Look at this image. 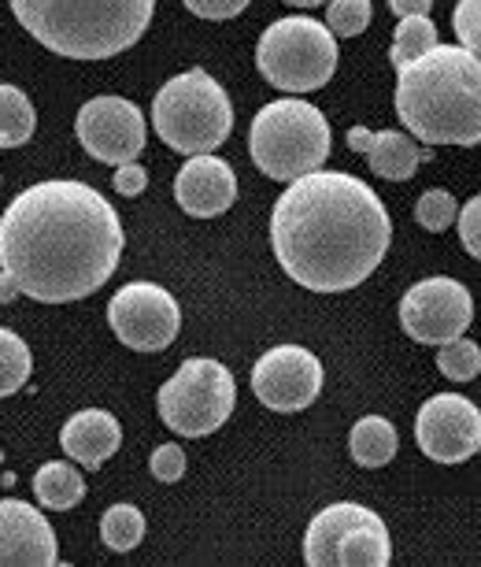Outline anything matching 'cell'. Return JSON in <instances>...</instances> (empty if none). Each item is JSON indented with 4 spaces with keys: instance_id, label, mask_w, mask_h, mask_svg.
<instances>
[{
    "instance_id": "1",
    "label": "cell",
    "mask_w": 481,
    "mask_h": 567,
    "mask_svg": "<svg viewBox=\"0 0 481 567\" xmlns=\"http://www.w3.org/2000/svg\"><path fill=\"white\" fill-rule=\"evenodd\" d=\"M119 256L123 223L108 197L85 182H38L0 216V271L30 301H82L115 275Z\"/></svg>"
},
{
    "instance_id": "2",
    "label": "cell",
    "mask_w": 481,
    "mask_h": 567,
    "mask_svg": "<svg viewBox=\"0 0 481 567\" xmlns=\"http://www.w3.org/2000/svg\"><path fill=\"white\" fill-rule=\"evenodd\" d=\"M393 219L381 197L345 171L293 178L271 212V245L282 271L315 293H345L381 267Z\"/></svg>"
},
{
    "instance_id": "3",
    "label": "cell",
    "mask_w": 481,
    "mask_h": 567,
    "mask_svg": "<svg viewBox=\"0 0 481 567\" xmlns=\"http://www.w3.org/2000/svg\"><path fill=\"white\" fill-rule=\"evenodd\" d=\"M397 115L422 145L481 142V60L459 45H433L397 68Z\"/></svg>"
},
{
    "instance_id": "4",
    "label": "cell",
    "mask_w": 481,
    "mask_h": 567,
    "mask_svg": "<svg viewBox=\"0 0 481 567\" xmlns=\"http://www.w3.org/2000/svg\"><path fill=\"white\" fill-rule=\"evenodd\" d=\"M34 41L67 60H112L142 41L156 0H12Z\"/></svg>"
},
{
    "instance_id": "5",
    "label": "cell",
    "mask_w": 481,
    "mask_h": 567,
    "mask_svg": "<svg viewBox=\"0 0 481 567\" xmlns=\"http://www.w3.org/2000/svg\"><path fill=\"white\" fill-rule=\"evenodd\" d=\"M330 142H334V134H330L326 115L315 104L296 97L263 104L249 131L252 164L278 182H293L307 171L323 167L330 156Z\"/></svg>"
},
{
    "instance_id": "6",
    "label": "cell",
    "mask_w": 481,
    "mask_h": 567,
    "mask_svg": "<svg viewBox=\"0 0 481 567\" xmlns=\"http://www.w3.org/2000/svg\"><path fill=\"white\" fill-rule=\"evenodd\" d=\"M156 134L181 156L219 148L233 131V104L208 71L192 68L175 74L153 101Z\"/></svg>"
},
{
    "instance_id": "7",
    "label": "cell",
    "mask_w": 481,
    "mask_h": 567,
    "mask_svg": "<svg viewBox=\"0 0 481 567\" xmlns=\"http://www.w3.org/2000/svg\"><path fill=\"white\" fill-rule=\"evenodd\" d=\"M255 68L282 93H315L337 71V41L307 16L278 19L255 45Z\"/></svg>"
},
{
    "instance_id": "8",
    "label": "cell",
    "mask_w": 481,
    "mask_h": 567,
    "mask_svg": "<svg viewBox=\"0 0 481 567\" xmlns=\"http://www.w3.org/2000/svg\"><path fill=\"white\" fill-rule=\"evenodd\" d=\"M159 420L181 437L216 434L238 409V382L227 363L192 357L159 386Z\"/></svg>"
},
{
    "instance_id": "9",
    "label": "cell",
    "mask_w": 481,
    "mask_h": 567,
    "mask_svg": "<svg viewBox=\"0 0 481 567\" xmlns=\"http://www.w3.org/2000/svg\"><path fill=\"white\" fill-rule=\"evenodd\" d=\"M470 323H474V301L456 278H422L400 301V327L419 346H445V341L467 334Z\"/></svg>"
},
{
    "instance_id": "10",
    "label": "cell",
    "mask_w": 481,
    "mask_h": 567,
    "mask_svg": "<svg viewBox=\"0 0 481 567\" xmlns=\"http://www.w3.org/2000/svg\"><path fill=\"white\" fill-rule=\"evenodd\" d=\"M108 327L126 349L159 352L178 338V301L156 282H130L108 301Z\"/></svg>"
},
{
    "instance_id": "11",
    "label": "cell",
    "mask_w": 481,
    "mask_h": 567,
    "mask_svg": "<svg viewBox=\"0 0 481 567\" xmlns=\"http://www.w3.org/2000/svg\"><path fill=\"white\" fill-rule=\"evenodd\" d=\"M82 148L101 164H130L145 153V115L126 97H93L79 109L74 120Z\"/></svg>"
},
{
    "instance_id": "12",
    "label": "cell",
    "mask_w": 481,
    "mask_h": 567,
    "mask_svg": "<svg viewBox=\"0 0 481 567\" xmlns=\"http://www.w3.org/2000/svg\"><path fill=\"white\" fill-rule=\"evenodd\" d=\"M252 393L271 412H304L323 393V363L304 346H278L255 360Z\"/></svg>"
},
{
    "instance_id": "13",
    "label": "cell",
    "mask_w": 481,
    "mask_h": 567,
    "mask_svg": "<svg viewBox=\"0 0 481 567\" xmlns=\"http://www.w3.org/2000/svg\"><path fill=\"white\" fill-rule=\"evenodd\" d=\"M415 442L437 464H463L481 449V412L463 393H437L415 415Z\"/></svg>"
},
{
    "instance_id": "14",
    "label": "cell",
    "mask_w": 481,
    "mask_h": 567,
    "mask_svg": "<svg viewBox=\"0 0 481 567\" xmlns=\"http://www.w3.org/2000/svg\"><path fill=\"white\" fill-rule=\"evenodd\" d=\"M175 200L192 219H216L238 200V175L227 159L211 153L189 156V164L175 178Z\"/></svg>"
},
{
    "instance_id": "15",
    "label": "cell",
    "mask_w": 481,
    "mask_h": 567,
    "mask_svg": "<svg viewBox=\"0 0 481 567\" xmlns=\"http://www.w3.org/2000/svg\"><path fill=\"white\" fill-rule=\"evenodd\" d=\"M0 564L52 567L60 564V545L49 519L34 505L15 497L0 501Z\"/></svg>"
},
{
    "instance_id": "16",
    "label": "cell",
    "mask_w": 481,
    "mask_h": 567,
    "mask_svg": "<svg viewBox=\"0 0 481 567\" xmlns=\"http://www.w3.org/2000/svg\"><path fill=\"white\" fill-rule=\"evenodd\" d=\"M348 148H352V153L367 156L374 175L389 178V182L415 178V171H419L422 159H430V148H419L408 134H400V131L374 134V131H367V126H352Z\"/></svg>"
},
{
    "instance_id": "17",
    "label": "cell",
    "mask_w": 481,
    "mask_h": 567,
    "mask_svg": "<svg viewBox=\"0 0 481 567\" xmlns=\"http://www.w3.org/2000/svg\"><path fill=\"white\" fill-rule=\"evenodd\" d=\"M60 445L74 464H82L85 471H96L112 453H119L123 445V426L115 423L112 412L104 409H85L74 412L60 431Z\"/></svg>"
},
{
    "instance_id": "18",
    "label": "cell",
    "mask_w": 481,
    "mask_h": 567,
    "mask_svg": "<svg viewBox=\"0 0 481 567\" xmlns=\"http://www.w3.org/2000/svg\"><path fill=\"white\" fill-rule=\"evenodd\" d=\"M370 519H381V516H378V512H370L367 505H352V501H341V505L323 508L312 519L307 534H304V560L312 564V567L334 564L337 542L345 538L352 527H359V523H370Z\"/></svg>"
},
{
    "instance_id": "19",
    "label": "cell",
    "mask_w": 481,
    "mask_h": 567,
    "mask_svg": "<svg viewBox=\"0 0 481 567\" xmlns=\"http://www.w3.org/2000/svg\"><path fill=\"white\" fill-rule=\"evenodd\" d=\"M389 560H393V545H389V530H385L381 519H370V523L352 527L334 549L337 567H352V564L356 567H385Z\"/></svg>"
},
{
    "instance_id": "20",
    "label": "cell",
    "mask_w": 481,
    "mask_h": 567,
    "mask_svg": "<svg viewBox=\"0 0 481 567\" xmlns=\"http://www.w3.org/2000/svg\"><path fill=\"white\" fill-rule=\"evenodd\" d=\"M397 445H400L397 426L389 420H381V415H363L348 434V453L359 467L389 464V460L397 456Z\"/></svg>"
},
{
    "instance_id": "21",
    "label": "cell",
    "mask_w": 481,
    "mask_h": 567,
    "mask_svg": "<svg viewBox=\"0 0 481 567\" xmlns=\"http://www.w3.org/2000/svg\"><path fill=\"white\" fill-rule=\"evenodd\" d=\"M34 497L52 512H67L85 497V478L79 475L74 464H56V460H49V464H41L34 475Z\"/></svg>"
},
{
    "instance_id": "22",
    "label": "cell",
    "mask_w": 481,
    "mask_h": 567,
    "mask_svg": "<svg viewBox=\"0 0 481 567\" xmlns=\"http://www.w3.org/2000/svg\"><path fill=\"white\" fill-rule=\"evenodd\" d=\"M34 104L15 85H0V148H19L34 137Z\"/></svg>"
},
{
    "instance_id": "23",
    "label": "cell",
    "mask_w": 481,
    "mask_h": 567,
    "mask_svg": "<svg viewBox=\"0 0 481 567\" xmlns=\"http://www.w3.org/2000/svg\"><path fill=\"white\" fill-rule=\"evenodd\" d=\"M30 371H34V360H30L27 341L15 334V330L0 327V398H12L30 382Z\"/></svg>"
},
{
    "instance_id": "24",
    "label": "cell",
    "mask_w": 481,
    "mask_h": 567,
    "mask_svg": "<svg viewBox=\"0 0 481 567\" xmlns=\"http://www.w3.org/2000/svg\"><path fill=\"white\" fill-rule=\"evenodd\" d=\"M145 538V516L134 505H112L101 516V542L115 553H130Z\"/></svg>"
},
{
    "instance_id": "25",
    "label": "cell",
    "mask_w": 481,
    "mask_h": 567,
    "mask_svg": "<svg viewBox=\"0 0 481 567\" xmlns=\"http://www.w3.org/2000/svg\"><path fill=\"white\" fill-rule=\"evenodd\" d=\"M433 45H441V41H437L433 19L430 16H408V19H400V27H397L389 60H393V68H404V63L419 60L422 52H430Z\"/></svg>"
},
{
    "instance_id": "26",
    "label": "cell",
    "mask_w": 481,
    "mask_h": 567,
    "mask_svg": "<svg viewBox=\"0 0 481 567\" xmlns=\"http://www.w3.org/2000/svg\"><path fill=\"white\" fill-rule=\"evenodd\" d=\"M437 368H441L445 379L470 382L481 371V349L470 338L459 334L452 341H445V346H437Z\"/></svg>"
},
{
    "instance_id": "27",
    "label": "cell",
    "mask_w": 481,
    "mask_h": 567,
    "mask_svg": "<svg viewBox=\"0 0 481 567\" xmlns=\"http://www.w3.org/2000/svg\"><path fill=\"white\" fill-rule=\"evenodd\" d=\"M370 27V0H330L326 30L334 38H356Z\"/></svg>"
},
{
    "instance_id": "28",
    "label": "cell",
    "mask_w": 481,
    "mask_h": 567,
    "mask_svg": "<svg viewBox=\"0 0 481 567\" xmlns=\"http://www.w3.org/2000/svg\"><path fill=\"white\" fill-rule=\"evenodd\" d=\"M456 212H459V205L448 189H426V194L419 197V205H415V219H419L422 230L445 234L456 223Z\"/></svg>"
},
{
    "instance_id": "29",
    "label": "cell",
    "mask_w": 481,
    "mask_h": 567,
    "mask_svg": "<svg viewBox=\"0 0 481 567\" xmlns=\"http://www.w3.org/2000/svg\"><path fill=\"white\" fill-rule=\"evenodd\" d=\"M481 0H459L456 8V34H459V49L478 52L481 41Z\"/></svg>"
},
{
    "instance_id": "30",
    "label": "cell",
    "mask_w": 481,
    "mask_h": 567,
    "mask_svg": "<svg viewBox=\"0 0 481 567\" xmlns=\"http://www.w3.org/2000/svg\"><path fill=\"white\" fill-rule=\"evenodd\" d=\"M148 467H153L159 483H178L186 475V453H181V445H159L153 460H148Z\"/></svg>"
},
{
    "instance_id": "31",
    "label": "cell",
    "mask_w": 481,
    "mask_h": 567,
    "mask_svg": "<svg viewBox=\"0 0 481 567\" xmlns=\"http://www.w3.org/2000/svg\"><path fill=\"white\" fill-rule=\"evenodd\" d=\"M456 216H459V238H463V249L470 256H481V241H478V234H481V197H470V205L459 208Z\"/></svg>"
},
{
    "instance_id": "32",
    "label": "cell",
    "mask_w": 481,
    "mask_h": 567,
    "mask_svg": "<svg viewBox=\"0 0 481 567\" xmlns=\"http://www.w3.org/2000/svg\"><path fill=\"white\" fill-rule=\"evenodd\" d=\"M186 8L192 16L211 19V23H222V19H233L249 8V0H186Z\"/></svg>"
},
{
    "instance_id": "33",
    "label": "cell",
    "mask_w": 481,
    "mask_h": 567,
    "mask_svg": "<svg viewBox=\"0 0 481 567\" xmlns=\"http://www.w3.org/2000/svg\"><path fill=\"white\" fill-rule=\"evenodd\" d=\"M115 189H119L123 197H137V194H145V186H148V171L137 164V159H130V164H119L115 167Z\"/></svg>"
},
{
    "instance_id": "34",
    "label": "cell",
    "mask_w": 481,
    "mask_h": 567,
    "mask_svg": "<svg viewBox=\"0 0 481 567\" xmlns=\"http://www.w3.org/2000/svg\"><path fill=\"white\" fill-rule=\"evenodd\" d=\"M389 8H393V12H397L400 19H408V16H430L433 0H389Z\"/></svg>"
},
{
    "instance_id": "35",
    "label": "cell",
    "mask_w": 481,
    "mask_h": 567,
    "mask_svg": "<svg viewBox=\"0 0 481 567\" xmlns=\"http://www.w3.org/2000/svg\"><path fill=\"white\" fill-rule=\"evenodd\" d=\"M15 297H23V293H19V286L12 282V275L0 271V305H12Z\"/></svg>"
},
{
    "instance_id": "36",
    "label": "cell",
    "mask_w": 481,
    "mask_h": 567,
    "mask_svg": "<svg viewBox=\"0 0 481 567\" xmlns=\"http://www.w3.org/2000/svg\"><path fill=\"white\" fill-rule=\"evenodd\" d=\"M289 4H296V8H318V4H326V0H289Z\"/></svg>"
}]
</instances>
